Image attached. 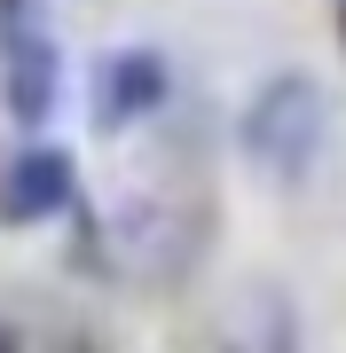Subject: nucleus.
I'll return each instance as SVG.
<instances>
[{"label":"nucleus","instance_id":"20e7f679","mask_svg":"<svg viewBox=\"0 0 346 353\" xmlns=\"http://www.w3.org/2000/svg\"><path fill=\"white\" fill-rule=\"evenodd\" d=\"M71 189H79V165H71V150H24L0 173V228H32V220H55L71 204Z\"/></svg>","mask_w":346,"mask_h":353},{"label":"nucleus","instance_id":"f03ea898","mask_svg":"<svg viewBox=\"0 0 346 353\" xmlns=\"http://www.w3.org/2000/svg\"><path fill=\"white\" fill-rule=\"evenodd\" d=\"M0 94L16 126H48L64 94V48L39 0H0Z\"/></svg>","mask_w":346,"mask_h":353},{"label":"nucleus","instance_id":"423d86ee","mask_svg":"<svg viewBox=\"0 0 346 353\" xmlns=\"http://www.w3.org/2000/svg\"><path fill=\"white\" fill-rule=\"evenodd\" d=\"M0 353H24V338H16V330H8V322H0Z\"/></svg>","mask_w":346,"mask_h":353},{"label":"nucleus","instance_id":"39448f33","mask_svg":"<svg viewBox=\"0 0 346 353\" xmlns=\"http://www.w3.org/2000/svg\"><path fill=\"white\" fill-rule=\"evenodd\" d=\"M220 353H299V322H291V299L276 283H252L229 314V345Z\"/></svg>","mask_w":346,"mask_h":353},{"label":"nucleus","instance_id":"7ed1b4c3","mask_svg":"<svg viewBox=\"0 0 346 353\" xmlns=\"http://www.w3.org/2000/svg\"><path fill=\"white\" fill-rule=\"evenodd\" d=\"M166 94H173L166 55H157V48H118V55H103V63H95L87 110H95V126H103V134H126V126H142V118H150Z\"/></svg>","mask_w":346,"mask_h":353},{"label":"nucleus","instance_id":"f257e3e1","mask_svg":"<svg viewBox=\"0 0 346 353\" xmlns=\"http://www.w3.org/2000/svg\"><path fill=\"white\" fill-rule=\"evenodd\" d=\"M244 157H252L260 181H276V189H299V181L315 173L323 141H331V94L315 87L307 71H276L268 87L244 102Z\"/></svg>","mask_w":346,"mask_h":353}]
</instances>
